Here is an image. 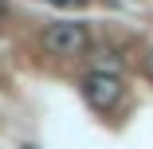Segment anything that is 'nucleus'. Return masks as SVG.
Returning a JSON list of instances; mask_svg holds the SVG:
<instances>
[{
  "label": "nucleus",
  "instance_id": "obj_1",
  "mask_svg": "<svg viewBox=\"0 0 153 149\" xmlns=\"http://www.w3.org/2000/svg\"><path fill=\"white\" fill-rule=\"evenodd\" d=\"M43 47L59 59H75L90 47V36H86V27L75 24V20H55L47 32H43Z\"/></svg>",
  "mask_w": 153,
  "mask_h": 149
},
{
  "label": "nucleus",
  "instance_id": "obj_2",
  "mask_svg": "<svg viewBox=\"0 0 153 149\" xmlns=\"http://www.w3.org/2000/svg\"><path fill=\"white\" fill-rule=\"evenodd\" d=\"M122 90H126V86H122V79L114 71H90L82 79V98L94 110H114L122 102Z\"/></svg>",
  "mask_w": 153,
  "mask_h": 149
},
{
  "label": "nucleus",
  "instance_id": "obj_3",
  "mask_svg": "<svg viewBox=\"0 0 153 149\" xmlns=\"http://www.w3.org/2000/svg\"><path fill=\"white\" fill-rule=\"evenodd\" d=\"M55 4H67V8H79V4H86V0H55Z\"/></svg>",
  "mask_w": 153,
  "mask_h": 149
},
{
  "label": "nucleus",
  "instance_id": "obj_4",
  "mask_svg": "<svg viewBox=\"0 0 153 149\" xmlns=\"http://www.w3.org/2000/svg\"><path fill=\"white\" fill-rule=\"evenodd\" d=\"M149 79H153V55H149Z\"/></svg>",
  "mask_w": 153,
  "mask_h": 149
},
{
  "label": "nucleus",
  "instance_id": "obj_5",
  "mask_svg": "<svg viewBox=\"0 0 153 149\" xmlns=\"http://www.w3.org/2000/svg\"><path fill=\"white\" fill-rule=\"evenodd\" d=\"M0 12H4V0H0Z\"/></svg>",
  "mask_w": 153,
  "mask_h": 149
}]
</instances>
